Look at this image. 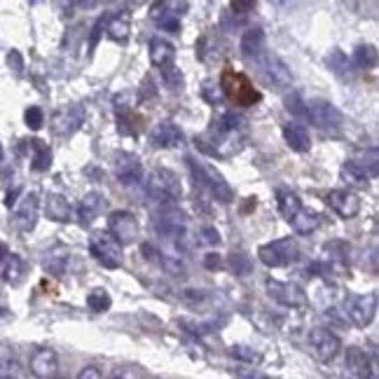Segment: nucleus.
Here are the masks:
<instances>
[{
	"label": "nucleus",
	"instance_id": "1",
	"mask_svg": "<svg viewBox=\"0 0 379 379\" xmlns=\"http://www.w3.org/2000/svg\"><path fill=\"white\" fill-rule=\"evenodd\" d=\"M221 87L228 96L230 103L239 105V108H248V105H255L262 98V94L253 87V82L244 73H237L235 68H225L223 77H221Z\"/></svg>",
	"mask_w": 379,
	"mask_h": 379
},
{
	"label": "nucleus",
	"instance_id": "2",
	"mask_svg": "<svg viewBox=\"0 0 379 379\" xmlns=\"http://www.w3.org/2000/svg\"><path fill=\"white\" fill-rule=\"evenodd\" d=\"M145 192L159 204H176L183 197V185L181 178L171 169L157 166V169L150 171L148 181H145Z\"/></svg>",
	"mask_w": 379,
	"mask_h": 379
},
{
	"label": "nucleus",
	"instance_id": "3",
	"mask_svg": "<svg viewBox=\"0 0 379 379\" xmlns=\"http://www.w3.org/2000/svg\"><path fill=\"white\" fill-rule=\"evenodd\" d=\"M185 162H188V169H190L192 178L197 181V185H202L204 190H209L211 195L216 199H221L223 204H230L232 199H235V192H232L230 183L225 181L223 174H218L211 164L197 162V159H192V157H188Z\"/></svg>",
	"mask_w": 379,
	"mask_h": 379
},
{
	"label": "nucleus",
	"instance_id": "4",
	"mask_svg": "<svg viewBox=\"0 0 379 379\" xmlns=\"http://www.w3.org/2000/svg\"><path fill=\"white\" fill-rule=\"evenodd\" d=\"M190 10L188 0H155L150 5V19L157 22L159 29L178 33L181 31V17Z\"/></svg>",
	"mask_w": 379,
	"mask_h": 379
},
{
	"label": "nucleus",
	"instance_id": "5",
	"mask_svg": "<svg viewBox=\"0 0 379 379\" xmlns=\"http://www.w3.org/2000/svg\"><path fill=\"white\" fill-rule=\"evenodd\" d=\"M258 258H260L262 265L267 267H285L292 260H297V246L292 241V237H283V239H274L269 244H262L258 248Z\"/></svg>",
	"mask_w": 379,
	"mask_h": 379
},
{
	"label": "nucleus",
	"instance_id": "6",
	"mask_svg": "<svg viewBox=\"0 0 379 379\" xmlns=\"http://www.w3.org/2000/svg\"><path fill=\"white\" fill-rule=\"evenodd\" d=\"M155 230L159 237L181 244L188 232V223H185V216L176 211V204H162V211L155 218Z\"/></svg>",
	"mask_w": 379,
	"mask_h": 379
},
{
	"label": "nucleus",
	"instance_id": "7",
	"mask_svg": "<svg viewBox=\"0 0 379 379\" xmlns=\"http://www.w3.org/2000/svg\"><path fill=\"white\" fill-rule=\"evenodd\" d=\"M89 253L94 255L96 262H101L105 269L122 267V244L110 235H96L89 241Z\"/></svg>",
	"mask_w": 379,
	"mask_h": 379
},
{
	"label": "nucleus",
	"instance_id": "8",
	"mask_svg": "<svg viewBox=\"0 0 379 379\" xmlns=\"http://www.w3.org/2000/svg\"><path fill=\"white\" fill-rule=\"evenodd\" d=\"M309 351L314 354L316 361L330 363V361H335L337 354L342 351V342L335 332H330L325 328H314L309 332Z\"/></svg>",
	"mask_w": 379,
	"mask_h": 379
},
{
	"label": "nucleus",
	"instance_id": "9",
	"mask_svg": "<svg viewBox=\"0 0 379 379\" xmlns=\"http://www.w3.org/2000/svg\"><path fill=\"white\" fill-rule=\"evenodd\" d=\"M265 288H267V295L272 297V300L283 304V307L300 309V307L307 304V295H304V290L295 283H285V281H276V278H267V281H265Z\"/></svg>",
	"mask_w": 379,
	"mask_h": 379
},
{
	"label": "nucleus",
	"instance_id": "10",
	"mask_svg": "<svg viewBox=\"0 0 379 379\" xmlns=\"http://www.w3.org/2000/svg\"><path fill=\"white\" fill-rule=\"evenodd\" d=\"M307 117L318 129H340L344 122L340 108L335 103L325 101V98H314V101L307 103Z\"/></svg>",
	"mask_w": 379,
	"mask_h": 379
},
{
	"label": "nucleus",
	"instance_id": "11",
	"mask_svg": "<svg viewBox=\"0 0 379 379\" xmlns=\"http://www.w3.org/2000/svg\"><path fill=\"white\" fill-rule=\"evenodd\" d=\"M108 232L122 246H129L138 239V221L129 211H112L108 218Z\"/></svg>",
	"mask_w": 379,
	"mask_h": 379
},
{
	"label": "nucleus",
	"instance_id": "12",
	"mask_svg": "<svg viewBox=\"0 0 379 379\" xmlns=\"http://www.w3.org/2000/svg\"><path fill=\"white\" fill-rule=\"evenodd\" d=\"M260 68H262V77L265 82L272 84L276 89H283V87H290L292 84V73L288 70L281 59L276 54H260Z\"/></svg>",
	"mask_w": 379,
	"mask_h": 379
},
{
	"label": "nucleus",
	"instance_id": "13",
	"mask_svg": "<svg viewBox=\"0 0 379 379\" xmlns=\"http://www.w3.org/2000/svg\"><path fill=\"white\" fill-rule=\"evenodd\" d=\"M347 314L354 325H358V328H368L377 316V295L375 292H368V295L351 297L347 302Z\"/></svg>",
	"mask_w": 379,
	"mask_h": 379
},
{
	"label": "nucleus",
	"instance_id": "14",
	"mask_svg": "<svg viewBox=\"0 0 379 379\" xmlns=\"http://www.w3.org/2000/svg\"><path fill=\"white\" fill-rule=\"evenodd\" d=\"M115 176L117 181L131 188V185H138L143 181V166H141V159H138L134 152H117L115 155Z\"/></svg>",
	"mask_w": 379,
	"mask_h": 379
},
{
	"label": "nucleus",
	"instance_id": "15",
	"mask_svg": "<svg viewBox=\"0 0 379 379\" xmlns=\"http://www.w3.org/2000/svg\"><path fill=\"white\" fill-rule=\"evenodd\" d=\"M84 122V110L80 105H66V108H59L52 117V131L57 136H70L82 126Z\"/></svg>",
	"mask_w": 379,
	"mask_h": 379
},
{
	"label": "nucleus",
	"instance_id": "16",
	"mask_svg": "<svg viewBox=\"0 0 379 379\" xmlns=\"http://www.w3.org/2000/svg\"><path fill=\"white\" fill-rule=\"evenodd\" d=\"M325 204L340 218H347V221L349 218H356L358 211H361V199L351 190H330L325 195Z\"/></svg>",
	"mask_w": 379,
	"mask_h": 379
},
{
	"label": "nucleus",
	"instance_id": "17",
	"mask_svg": "<svg viewBox=\"0 0 379 379\" xmlns=\"http://www.w3.org/2000/svg\"><path fill=\"white\" fill-rule=\"evenodd\" d=\"M347 370L354 377H377V361L365 349L349 347L347 351Z\"/></svg>",
	"mask_w": 379,
	"mask_h": 379
},
{
	"label": "nucleus",
	"instance_id": "18",
	"mask_svg": "<svg viewBox=\"0 0 379 379\" xmlns=\"http://www.w3.org/2000/svg\"><path fill=\"white\" fill-rule=\"evenodd\" d=\"M31 372L40 379H50L59 372V356L54 349H38L33 351L31 363H29Z\"/></svg>",
	"mask_w": 379,
	"mask_h": 379
},
{
	"label": "nucleus",
	"instance_id": "19",
	"mask_svg": "<svg viewBox=\"0 0 379 379\" xmlns=\"http://www.w3.org/2000/svg\"><path fill=\"white\" fill-rule=\"evenodd\" d=\"M150 143L155 148H178L183 143L181 126L174 122H159L155 129L150 131Z\"/></svg>",
	"mask_w": 379,
	"mask_h": 379
},
{
	"label": "nucleus",
	"instance_id": "20",
	"mask_svg": "<svg viewBox=\"0 0 379 379\" xmlns=\"http://www.w3.org/2000/svg\"><path fill=\"white\" fill-rule=\"evenodd\" d=\"M141 253L145 255V260L152 262V265H155V267H159V269L169 272V274L181 276L183 272H185L183 262L178 260L176 255H166V253H162L159 248H155L152 244H143V246H141Z\"/></svg>",
	"mask_w": 379,
	"mask_h": 379
},
{
	"label": "nucleus",
	"instance_id": "21",
	"mask_svg": "<svg viewBox=\"0 0 379 379\" xmlns=\"http://www.w3.org/2000/svg\"><path fill=\"white\" fill-rule=\"evenodd\" d=\"M38 209H40L38 195H36V192H29V195L22 199V204L17 206V214H15V223L19 225V230L31 232L33 228H36Z\"/></svg>",
	"mask_w": 379,
	"mask_h": 379
},
{
	"label": "nucleus",
	"instance_id": "22",
	"mask_svg": "<svg viewBox=\"0 0 379 379\" xmlns=\"http://www.w3.org/2000/svg\"><path fill=\"white\" fill-rule=\"evenodd\" d=\"M115 112H117V129L119 134L124 136H138L145 124L143 115H138L134 112V108H129V105H115Z\"/></svg>",
	"mask_w": 379,
	"mask_h": 379
},
{
	"label": "nucleus",
	"instance_id": "23",
	"mask_svg": "<svg viewBox=\"0 0 379 379\" xmlns=\"http://www.w3.org/2000/svg\"><path fill=\"white\" fill-rule=\"evenodd\" d=\"M45 216L54 223H68L73 218V209L68 199L64 195H57V192H50V195L45 197Z\"/></svg>",
	"mask_w": 379,
	"mask_h": 379
},
{
	"label": "nucleus",
	"instance_id": "24",
	"mask_svg": "<svg viewBox=\"0 0 379 379\" xmlns=\"http://www.w3.org/2000/svg\"><path fill=\"white\" fill-rule=\"evenodd\" d=\"M174 59H176V50L169 40H164V38H152L150 40V61L155 64L159 70L174 64Z\"/></svg>",
	"mask_w": 379,
	"mask_h": 379
},
{
	"label": "nucleus",
	"instance_id": "25",
	"mask_svg": "<svg viewBox=\"0 0 379 379\" xmlns=\"http://www.w3.org/2000/svg\"><path fill=\"white\" fill-rule=\"evenodd\" d=\"M129 31H131V15L129 12H119V15H112L108 17L105 22V33H108L110 40L115 43L124 45L129 40Z\"/></svg>",
	"mask_w": 379,
	"mask_h": 379
},
{
	"label": "nucleus",
	"instance_id": "26",
	"mask_svg": "<svg viewBox=\"0 0 379 379\" xmlns=\"http://www.w3.org/2000/svg\"><path fill=\"white\" fill-rule=\"evenodd\" d=\"M101 209H103V195H98V192H89V195H84L77 204L80 223L82 225L94 223V218L101 214Z\"/></svg>",
	"mask_w": 379,
	"mask_h": 379
},
{
	"label": "nucleus",
	"instance_id": "27",
	"mask_svg": "<svg viewBox=\"0 0 379 379\" xmlns=\"http://www.w3.org/2000/svg\"><path fill=\"white\" fill-rule=\"evenodd\" d=\"M283 138H285V143H288V148H292L295 152H307L311 148L307 129L297 122L283 124Z\"/></svg>",
	"mask_w": 379,
	"mask_h": 379
},
{
	"label": "nucleus",
	"instance_id": "28",
	"mask_svg": "<svg viewBox=\"0 0 379 379\" xmlns=\"http://www.w3.org/2000/svg\"><path fill=\"white\" fill-rule=\"evenodd\" d=\"M68 258H70V251L66 248V246H54L52 251L45 253L43 267L45 272H50V274L61 276L66 272V265H68Z\"/></svg>",
	"mask_w": 379,
	"mask_h": 379
},
{
	"label": "nucleus",
	"instance_id": "29",
	"mask_svg": "<svg viewBox=\"0 0 379 379\" xmlns=\"http://www.w3.org/2000/svg\"><path fill=\"white\" fill-rule=\"evenodd\" d=\"M265 52V31L260 29V26H253V29H248L244 33L241 38V54L244 57H260Z\"/></svg>",
	"mask_w": 379,
	"mask_h": 379
},
{
	"label": "nucleus",
	"instance_id": "30",
	"mask_svg": "<svg viewBox=\"0 0 379 379\" xmlns=\"http://www.w3.org/2000/svg\"><path fill=\"white\" fill-rule=\"evenodd\" d=\"M292 225V230L297 232V235H311V232H316L318 228H321L323 218L316 214V211H304L300 209L295 216L288 221Z\"/></svg>",
	"mask_w": 379,
	"mask_h": 379
},
{
	"label": "nucleus",
	"instance_id": "31",
	"mask_svg": "<svg viewBox=\"0 0 379 379\" xmlns=\"http://www.w3.org/2000/svg\"><path fill=\"white\" fill-rule=\"evenodd\" d=\"M276 206H278V214H281L285 221H290V218L302 209V202H300V197H297L292 190L278 188L276 190Z\"/></svg>",
	"mask_w": 379,
	"mask_h": 379
},
{
	"label": "nucleus",
	"instance_id": "32",
	"mask_svg": "<svg viewBox=\"0 0 379 379\" xmlns=\"http://www.w3.org/2000/svg\"><path fill=\"white\" fill-rule=\"evenodd\" d=\"M342 181L351 185V188H368V183H370V176L365 174V171L358 166L354 159H349V162H344L342 164Z\"/></svg>",
	"mask_w": 379,
	"mask_h": 379
},
{
	"label": "nucleus",
	"instance_id": "33",
	"mask_svg": "<svg viewBox=\"0 0 379 379\" xmlns=\"http://www.w3.org/2000/svg\"><path fill=\"white\" fill-rule=\"evenodd\" d=\"M351 64H354L358 70H372L377 66V50L372 47V45H361V47L354 50Z\"/></svg>",
	"mask_w": 379,
	"mask_h": 379
},
{
	"label": "nucleus",
	"instance_id": "34",
	"mask_svg": "<svg viewBox=\"0 0 379 379\" xmlns=\"http://www.w3.org/2000/svg\"><path fill=\"white\" fill-rule=\"evenodd\" d=\"M31 150H33V171H47L52 166V150L45 145L43 141H31Z\"/></svg>",
	"mask_w": 379,
	"mask_h": 379
},
{
	"label": "nucleus",
	"instance_id": "35",
	"mask_svg": "<svg viewBox=\"0 0 379 379\" xmlns=\"http://www.w3.org/2000/svg\"><path fill=\"white\" fill-rule=\"evenodd\" d=\"M354 162L361 166V169L370 178H377V174H379V152H377L375 145H372L370 150H361V152H358V155L354 157Z\"/></svg>",
	"mask_w": 379,
	"mask_h": 379
},
{
	"label": "nucleus",
	"instance_id": "36",
	"mask_svg": "<svg viewBox=\"0 0 379 379\" xmlns=\"http://www.w3.org/2000/svg\"><path fill=\"white\" fill-rule=\"evenodd\" d=\"M325 61H328V68L335 73L337 77L340 80H347L349 77V57L344 54V52L340 50V47H335V50H330V54H328V59H325Z\"/></svg>",
	"mask_w": 379,
	"mask_h": 379
},
{
	"label": "nucleus",
	"instance_id": "37",
	"mask_svg": "<svg viewBox=\"0 0 379 379\" xmlns=\"http://www.w3.org/2000/svg\"><path fill=\"white\" fill-rule=\"evenodd\" d=\"M24 260L19 255H8V260H5V269H3V276H5V281L12 283V285H19L22 283V278H24Z\"/></svg>",
	"mask_w": 379,
	"mask_h": 379
},
{
	"label": "nucleus",
	"instance_id": "38",
	"mask_svg": "<svg viewBox=\"0 0 379 379\" xmlns=\"http://www.w3.org/2000/svg\"><path fill=\"white\" fill-rule=\"evenodd\" d=\"M110 304H112L110 295H108L105 290H101V288L91 290L89 295H87V307H89L91 311H96V314H103V311H108Z\"/></svg>",
	"mask_w": 379,
	"mask_h": 379
},
{
	"label": "nucleus",
	"instance_id": "39",
	"mask_svg": "<svg viewBox=\"0 0 379 379\" xmlns=\"http://www.w3.org/2000/svg\"><path fill=\"white\" fill-rule=\"evenodd\" d=\"M24 377V368L17 358H3L0 361V379H19Z\"/></svg>",
	"mask_w": 379,
	"mask_h": 379
},
{
	"label": "nucleus",
	"instance_id": "40",
	"mask_svg": "<svg viewBox=\"0 0 379 379\" xmlns=\"http://www.w3.org/2000/svg\"><path fill=\"white\" fill-rule=\"evenodd\" d=\"M162 80H164V84H166V87H169L171 91L183 89V75H181V70H178L174 64L166 66V68H162Z\"/></svg>",
	"mask_w": 379,
	"mask_h": 379
},
{
	"label": "nucleus",
	"instance_id": "41",
	"mask_svg": "<svg viewBox=\"0 0 379 379\" xmlns=\"http://www.w3.org/2000/svg\"><path fill=\"white\" fill-rule=\"evenodd\" d=\"M230 269L235 272L237 276L251 274V260H248V255H244V253H235V255H230Z\"/></svg>",
	"mask_w": 379,
	"mask_h": 379
},
{
	"label": "nucleus",
	"instance_id": "42",
	"mask_svg": "<svg viewBox=\"0 0 379 379\" xmlns=\"http://www.w3.org/2000/svg\"><path fill=\"white\" fill-rule=\"evenodd\" d=\"M24 119H26V126H29V129L38 131V129H43V124H45V112L40 110L38 105H31V108H26Z\"/></svg>",
	"mask_w": 379,
	"mask_h": 379
},
{
	"label": "nucleus",
	"instance_id": "43",
	"mask_svg": "<svg viewBox=\"0 0 379 379\" xmlns=\"http://www.w3.org/2000/svg\"><path fill=\"white\" fill-rule=\"evenodd\" d=\"M202 96H204L209 103H214V105L221 103V89L216 87L214 80H206V82H204V87H202Z\"/></svg>",
	"mask_w": 379,
	"mask_h": 379
},
{
	"label": "nucleus",
	"instance_id": "44",
	"mask_svg": "<svg viewBox=\"0 0 379 379\" xmlns=\"http://www.w3.org/2000/svg\"><path fill=\"white\" fill-rule=\"evenodd\" d=\"M285 108H288L292 115H300V117H307V105L302 103V98L297 94H292L285 98Z\"/></svg>",
	"mask_w": 379,
	"mask_h": 379
},
{
	"label": "nucleus",
	"instance_id": "45",
	"mask_svg": "<svg viewBox=\"0 0 379 379\" xmlns=\"http://www.w3.org/2000/svg\"><path fill=\"white\" fill-rule=\"evenodd\" d=\"M230 356H235V358H239V361H246V363H255L258 361V354L253 349H248V347H232L230 349Z\"/></svg>",
	"mask_w": 379,
	"mask_h": 379
},
{
	"label": "nucleus",
	"instance_id": "46",
	"mask_svg": "<svg viewBox=\"0 0 379 379\" xmlns=\"http://www.w3.org/2000/svg\"><path fill=\"white\" fill-rule=\"evenodd\" d=\"M199 244L216 246V244H221V235H218L216 228H202L199 230Z\"/></svg>",
	"mask_w": 379,
	"mask_h": 379
},
{
	"label": "nucleus",
	"instance_id": "47",
	"mask_svg": "<svg viewBox=\"0 0 379 379\" xmlns=\"http://www.w3.org/2000/svg\"><path fill=\"white\" fill-rule=\"evenodd\" d=\"M105 22H108V17L103 15V17L94 24V29H91V36H89V50H94L96 45H98V38H101V33H103V29H105Z\"/></svg>",
	"mask_w": 379,
	"mask_h": 379
},
{
	"label": "nucleus",
	"instance_id": "48",
	"mask_svg": "<svg viewBox=\"0 0 379 379\" xmlns=\"http://www.w3.org/2000/svg\"><path fill=\"white\" fill-rule=\"evenodd\" d=\"M230 5L237 15H248V12L255 8V0H230Z\"/></svg>",
	"mask_w": 379,
	"mask_h": 379
},
{
	"label": "nucleus",
	"instance_id": "49",
	"mask_svg": "<svg viewBox=\"0 0 379 379\" xmlns=\"http://www.w3.org/2000/svg\"><path fill=\"white\" fill-rule=\"evenodd\" d=\"M8 64H10V68L17 73V75H22V73H24V59L17 50H12L8 54Z\"/></svg>",
	"mask_w": 379,
	"mask_h": 379
},
{
	"label": "nucleus",
	"instance_id": "50",
	"mask_svg": "<svg viewBox=\"0 0 379 379\" xmlns=\"http://www.w3.org/2000/svg\"><path fill=\"white\" fill-rule=\"evenodd\" d=\"M101 377H103V372L96 370L94 365H89V368H84V370H80V375H77V379H101Z\"/></svg>",
	"mask_w": 379,
	"mask_h": 379
},
{
	"label": "nucleus",
	"instance_id": "51",
	"mask_svg": "<svg viewBox=\"0 0 379 379\" xmlns=\"http://www.w3.org/2000/svg\"><path fill=\"white\" fill-rule=\"evenodd\" d=\"M204 290H183V300L185 302H202L204 300Z\"/></svg>",
	"mask_w": 379,
	"mask_h": 379
},
{
	"label": "nucleus",
	"instance_id": "52",
	"mask_svg": "<svg viewBox=\"0 0 379 379\" xmlns=\"http://www.w3.org/2000/svg\"><path fill=\"white\" fill-rule=\"evenodd\" d=\"M204 265L209 269H218L221 267V255H218V253H209V255L204 258Z\"/></svg>",
	"mask_w": 379,
	"mask_h": 379
},
{
	"label": "nucleus",
	"instance_id": "53",
	"mask_svg": "<svg viewBox=\"0 0 379 379\" xmlns=\"http://www.w3.org/2000/svg\"><path fill=\"white\" fill-rule=\"evenodd\" d=\"M19 195H22V190H19V188L10 190V192H8V197H5V206H10V209H12V206L17 204V197H19Z\"/></svg>",
	"mask_w": 379,
	"mask_h": 379
},
{
	"label": "nucleus",
	"instance_id": "54",
	"mask_svg": "<svg viewBox=\"0 0 379 379\" xmlns=\"http://www.w3.org/2000/svg\"><path fill=\"white\" fill-rule=\"evenodd\" d=\"M96 3H98V0H75V5H77V8H82V10H89V8H94Z\"/></svg>",
	"mask_w": 379,
	"mask_h": 379
},
{
	"label": "nucleus",
	"instance_id": "55",
	"mask_svg": "<svg viewBox=\"0 0 379 379\" xmlns=\"http://www.w3.org/2000/svg\"><path fill=\"white\" fill-rule=\"evenodd\" d=\"M5 255H8V248H5V244H3V241H0V262H3V260H5Z\"/></svg>",
	"mask_w": 379,
	"mask_h": 379
},
{
	"label": "nucleus",
	"instance_id": "56",
	"mask_svg": "<svg viewBox=\"0 0 379 379\" xmlns=\"http://www.w3.org/2000/svg\"><path fill=\"white\" fill-rule=\"evenodd\" d=\"M276 5H283V8H288V5H292L295 0H274Z\"/></svg>",
	"mask_w": 379,
	"mask_h": 379
},
{
	"label": "nucleus",
	"instance_id": "57",
	"mask_svg": "<svg viewBox=\"0 0 379 379\" xmlns=\"http://www.w3.org/2000/svg\"><path fill=\"white\" fill-rule=\"evenodd\" d=\"M0 159H3V145H0Z\"/></svg>",
	"mask_w": 379,
	"mask_h": 379
}]
</instances>
